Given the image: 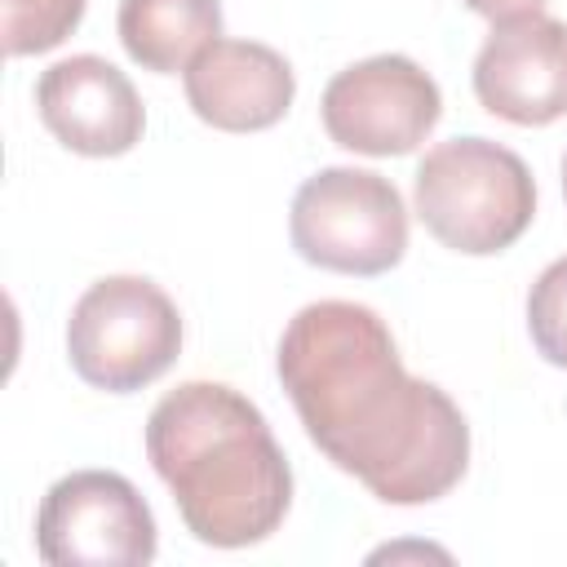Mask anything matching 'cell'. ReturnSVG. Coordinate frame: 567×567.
I'll list each match as a JSON object with an SVG mask.
<instances>
[{
    "instance_id": "10",
    "label": "cell",
    "mask_w": 567,
    "mask_h": 567,
    "mask_svg": "<svg viewBox=\"0 0 567 567\" xmlns=\"http://www.w3.org/2000/svg\"><path fill=\"white\" fill-rule=\"evenodd\" d=\"M190 111L221 133H261L279 124L297 97L288 58L257 40H213L186 71Z\"/></svg>"
},
{
    "instance_id": "14",
    "label": "cell",
    "mask_w": 567,
    "mask_h": 567,
    "mask_svg": "<svg viewBox=\"0 0 567 567\" xmlns=\"http://www.w3.org/2000/svg\"><path fill=\"white\" fill-rule=\"evenodd\" d=\"M465 9L492 18V22H505V18H523V13H540L545 0H461Z\"/></svg>"
},
{
    "instance_id": "12",
    "label": "cell",
    "mask_w": 567,
    "mask_h": 567,
    "mask_svg": "<svg viewBox=\"0 0 567 567\" xmlns=\"http://www.w3.org/2000/svg\"><path fill=\"white\" fill-rule=\"evenodd\" d=\"M84 18V0H0L4 53L31 58L58 49Z\"/></svg>"
},
{
    "instance_id": "11",
    "label": "cell",
    "mask_w": 567,
    "mask_h": 567,
    "mask_svg": "<svg viewBox=\"0 0 567 567\" xmlns=\"http://www.w3.org/2000/svg\"><path fill=\"white\" fill-rule=\"evenodd\" d=\"M124 53L155 75L186 71L213 40H221L217 0H120L115 13Z\"/></svg>"
},
{
    "instance_id": "3",
    "label": "cell",
    "mask_w": 567,
    "mask_h": 567,
    "mask_svg": "<svg viewBox=\"0 0 567 567\" xmlns=\"http://www.w3.org/2000/svg\"><path fill=\"white\" fill-rule=\"evenodd\" d=\"M416 217L465 257L509 248L536 217V182L527 164L492 137H447L416 164Z\"/></svg>"
},
{
    "instance_id": "2",
    "label": "cell",
    "mask_w": 567,
    "mask_h": 567,
    "mask_svg": "<svg viewBox=\"0 0 567 567\" xmlns=\"http://www.w3.org/2000/svg\"><path fill=\"white\" fill-rule=\"evenodd\" d=\"M146 456L186 532L213 549L266 540L292 505V470L261 408L221 381H182L146 416Z\"/></svg>"
},
{
    "instance_id": "6",
    "label": "cell",
    "mask_w": 567,
    "mask_h": 567,
    "mask_svg": "<svg viewBox=\"0 0 567 567\" xmlns=\"http://www.w3.org/2000/svg\"><path fill=\"white\" fill-rule=\"evenodd\" d=\"M35 554L53 567H142L155 558L151 505L115 470H75L40 501Z\"/></svg>"
},
{
    "instance_id": "4",
    "label": "cell",
    "mask_w": 567,
    "mask_h": 567,
    "mask_svg": "<svg viewBox=\"0 0 567 567\" xmlns=\"http://www.w3.org/2000/svg\"><path fill=\"white\" fill-rule=\"evenodd\" d=\"M182 354V315L173 297L142 275H106L84 288L66 319V359L75 377L106 394H133L159 381Z\"/></svg>"
},
{
    "instance_id": "1",
    "label": "cell",
    "mask_w": 567,
    "mask_h": 567,
    "mask_svg": "<svg viewBox=\"0 0 567 567\" xmlns=\"http://www.w3.org/2000/svg\"><path fill=\"white\" fill-rule=\"evenodd\" d=\"M310 443L385 505L447 496L470 465L461 408L403 368L385 319L359 301L301 306L275 354Z\"/></svg>"
},
{
    "instance_id": "8",
    "label": "cell",
    "mask_w": 567,
    "mask_h": 567,
    "mask_svg": "<svg viewBox=\"0 0 567 567\" xmlns=\"http://www.w3.org/2000/svg\"><path fill=\"white\" fill-rule=\"evenodd\" d=\"M474 97L487 115L523 128L567 115V22L549 13L492 22L474 58Z\"/></svg>"
},
{
    "instance_id": "9",
    "label": "cell",
    "mask_w": 567,
    "mask_h": 567,
    "mask_svg": "<svg viewBox=\"0 0 567 567\" xmlns=\"http://www.w3.org/2000/svg\"><path fill=\"white\" fill-rule=\"evenodd\" d=\"M35 111L66 151L93 159L133 151L146 128V111L133 80L97 53H75L40 71Z\"/></svg>"
},
{
    "instance_id": "15",
    "label": "cell",
    "mask_w": 567,
    "mask_h": 567,
    "mask_svg": "<svg viewBox=\"0 0 567 567\" xmlns=\"http://www.w3.org/2000/svg\"><path fill=\"white\" fill-rule=\"evenodd\" d=\"M563 199H567V155H563Z\"/></svg>"
},
{
    "instance_id": "7",
    "label": "cell",
    "mask_w": 567,
    "mask_h": 567,
    "mask_svg": "<svg viewBox=\"0 0 567 567\" xmlns=\"http://www.w3.org/2000/svg\"><path fill=\"white\" fill-rule=\"evenodd\" d=\"M323 128L354 155H408L443 115L439 84L403 53H377L337 71L319 102Z\"/></svg>"
},
{
    "instance_id": "13",
    "label": "cell",
    "mask_w": 567,
    "mask_h": 567,
    "mask_svg": "<svg viewBox=\"0 0 567 567\" xmlns=\"http://www.w3.org/2000/svg\"><path fill=\"white\" fill-rule=\"evenodd\" d=\"M527 332L545 363L567 368V257L536 275L527 292Z\"/></svg>"
},
{
    "instance_id": "5",
    "label": "cell",
    "mask_w": 567,
    "mask_h": 567,
    "mask_svg": "<svg viewBox=\"0 0 567 567\" xmlns=\"http://www.w3.org/2000/svg\"><path fill=\"white\" fill-rule=\"evenodd\" d=\"M288 235L301 261L337 275H385L408 252V208L372 168H319L292 195Z\"/></svg>"
}]
</instances>
